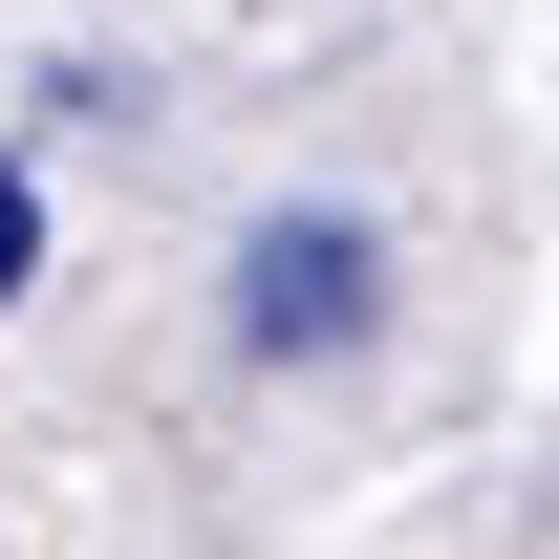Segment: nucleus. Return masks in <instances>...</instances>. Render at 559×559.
Instances as JSON below:
<instances>
[{"label":"nucleus","mask_w":559,"mask_h":559,"mask_svg":"<svg viewBox=\"0 0 559 559\" xmlns=\"http://www.w3.org/2000/svg\"><path fill=\"white\" fill-rule=\"evenodd\" d=\"M366 323H388V237L366 215H259L237 237V345L259 366H345Z\"/></svg>","instance_id":"nucleus-1"},{"label":"nucleus","mask_w":559,"mask_h":559,"mask_svg":"<svg viewBox=\"0 0 559 559\" xmlns=\"http://www.w3.org/2000/svg\"><path fill=\"white\" fill-rule=\"evenodd\" d=\"M44 280V194H22V151H0V301Z\"/></svg>","instance_id":"nucleus-2"}]
</instances>
